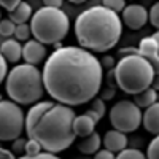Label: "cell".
Returning a JSON list of instances; mask_svg holds the SVG:
<instances>
[{
  "instance_id": "obj_18",
  "label": "cell",
  "mask_w": 159,
  "mask_h": 159,
  "mask_svg": "<svg viewBox=\"0 0 159 159\" xmlns=\"http://www.w3.org/2000/svg\"><path fill=\"white\" fill-rule=\"evenodd\" d=\"M32 7L27 3V2H21L18 5V8L10 13V19L15 22L16 25H21V24H27L29 19H32Z\"/></svg>"
},
{
  "instance_id": "obj_11",
  "label": "cell",
  "mask_w": 159,
  "mask_h": 159,
  "mask_svg": "<svg viewBox=\"0 0 159 159\" xmlns=\"http://www.w3.org/2000/svg\"><path fill=\"white\" fill-rule=\"evenodd\" d=\"M127 137L126 134H123V132H119L116 129H110L105 132V135L102 139V145L105 150H108L111 153H121L123 150L127 148Z\"/></svg>"
},
{
  "instance_id": "obj_40",
  "label": "cell",
  "mask_w": 159,
  "mask_h": 159,
  "mask_svg": "<svg viewBox=\"0 0 159 159\" xmlns=\"http://www.w3.org/2000/svg\"><path fill=\"white\" fill-rule=\"evenodd\" d=\"M151 37H153V38L156 40V43H157V48H159V30H156V32H154V34H153Z\"/></svg>"
},
{
  "instance_id": "obj_23",
  "label": "cell",
  "mask_w": 159,
  "mask_h": 159,
  "mask_svg": "<svg viewBox=\"0 0 159 159\" xmlns=\"http://www.w3.org/2000/svg\"><path fill=\"white\" fill-rule=\"evenodd\" d=\"M102 5H103L105 8L111 10L113 13H116V15L123 13L124 8H126V2H124V0H103Z\"/></svg>"
},
{
  "instance_id": "obj_17",
  "label": "cell",
  "mask_w": 159,
  "mask_h": 159,
  "mask_svg": "<svg viewBox=\"0 0 159 159\" xmlns=\"http://www.w3.org/2000/svg\"><path fill=\"white\" fill-rule=\"evenodd\" d=\"M100 145H102V137L97 132H94V134H91L89 137L83 139L76 147H78V151L83 153V154H96L100 150Z\"/></svg>"
},
{
  "instance_id": "obj_2",
  "label": "cell",
  "mask_w": 159,
  "mask_h": 159,
  "mask_svg": "<svg viewBox=\"0 0 159 159\" xmlns=\"http://www.w3.org/2000/svg\"><path fill=\"white\" fill-rule=\"evenodd\" d=\"M121 35V18L103 5L84 10L75 21V37L80 46L86 51L105 52L118 45Z\"/></svg>"
},
{
  "instance_id": "obj_42",
  "label": "cell",
  "mask_w": 159,
  "mask_h": 159,
  "mask_svg": "<svg viewBox=\"0 0 159 159\" xmlns=\"http://www.w3.org/2000/svg\"><path fill=\"white\" fill-rule=\"evenodd\" d=\"M0 21H2V11H0Z\"/></svg>"
},
{
  "instance_id": "obj_37",
  "label": "cell",
  "mask_w": 159,
  "mask_h": 159,
  "mask_svg": "<svg viewBox=\"0 0 159 159\" xmlns=\"http://www.w3.org/2000/svg\"><path fill=\"white\" fill-rule=\"evenodd\" d=\"M84 115H86V116H89V118H91V119H92V121H94L96 124H97V123L100 121V119H102V118H100V116L94 111V110H91V108H88V110L84 111Z\"/></svg>"
},
{
  "instance_id": "obj_36",
  "label": "cell",
  "mask_w": 159,
  "mask_h": 159,
  "mask_svg": "<svg viewBox=\"0 0 159 159\" xmlns=\"http://www.w3.org/2000/svg\"><path fill=\"white\" fill-rule=\"evenodd\" d=\"M43 7L61 10V7H62V0H45V2H43Z\"/></svg>"
},
{
  "instance_id": "obj_27",
  "label": "cell",
  "mask_w": 159,
  "mask_h": 159,
  "mask_svg": "<svg viewBox=\"0 0 159 159\" xmlns=\"http://www.w3.org/2000/svg\"><path fill=\"white\" fill-rule=\"evenodd\" d=\"M91 110H94L100 118H103L105 111H107V108H105V102L100 99V97H96L91 100Z\"/></svg>"
},
{
  "instance_id": "obj_41",
  "label": "cell",
  "mask_w": 159,
  "mask_h": 159,
  "mask_svg": "<svg viewBox=\"0 0 159 159\" xmlns=\"http://www.w3.org/2000/svg\"><path fill=\"white\" fill-rule=\"evenodd\" d=\"M0 102H3V99H2V94H0Z\"/></svg>"
},
{
  "instance_id": "obj_22",
  "label": "cell",
  "mask_w": 159,
  "mask_h": 159,
  "mask_svg": "<svg viewBox=\"0 0 159 159\" xmlns=\"http://www.w3.org/2000/svg\"><path fill=\"white\" fill-rule=\"evenodd\" d=\"M15 30H16V24L13 22L10 18L0 21V35H2V37L8 38L11 35H15Z\"/></svg>"
},
{
  "instance_id": "obj_24",
  "label": "cell",
  "mask_w": 159,
  "mask_h": 159,
  "mask_svg": "<svg viewBox=\"0 0 159 159\" xmlns=\"http://www.w3.org/2000/svg\"><path fill=\"white\" fill-rule=\"evenodd\" d=\"M147 159H159V135H156L147 150Z\"/></svg>"
},
{
  "instance_id": "obj_19",
  "label": "cell",
  "mask_w": 159,
  "mask_h": 159,
  "mask_svg": "<svg viewBox=\"0 0 159 159\" xmlns=\"http://www.w3.org/2000/svg\"><path fill=\"white\" fill-rule=\"evenodd\" d=\"M134 102L137 107L142 110V108H150L151 105H154L156 102H157V91H154L153 88H148L147 91H143V92H140V94H137V96H134Z\"/></svg>"
},
{
  "instance_id": "obj_7",
  "label": "cell",
  "mask_w": 159,
  "mask_h": 159,
  "mask_svg": "<svg viewBox=\"0 0 159 159\" xmlns=\"http://www.w3.org/2000/svg\"><path fill=\"white\" fill-rule=\"evenodd\" d=\"M25 129V115L18 103L0 102V142H15Z\"/></svg>"
},
{
  "instance_id": "obj_32",
  "label": "cell",
  "mask_w": 159,
  "mask_h": 159,
  "mask_svg": "<svg viewBox=\"0 0 159 159\" xmlns=\"http://www.w3.org/2000/svg\"><path fill=\"white\" fill-rule=\"evenodd\" d=\"M16 159H61V157H57L56 154H51V153H40V154H37V156H19V157H16Z\"/></svg>"
},
{
  "instance_id": "obj_29",
  "label": "cell",
  "mask_w": 159,
  "mask_h": 159,
  "mask_svg": "<svg viewBox=\"0 0 159 159\" xmlns=\"http://www.w3.org/2000/svg\"><path fill=\"white\" fill-rule=\"evenodd\" d=\"M116 94V89H115V84H108L107 88L100 89V99L105 102L107 99H113Z\"/></svg>"
},
{
  "instance_id": "obj_30",
  "label": "cell",
  "mask_w": 159,
  "mask_h": 159,
  "mask_svg": "<svg viewBox=\"0 0 159 159\" xmlns=\"http://www.w3.org/2000/svg\"><path fill=\"white\" fill-rule=\"evenodd\" d=\"M21 3V0H0V7L2 8H5L8 13H13L16 8H18V5Z\"/></svg>"
},
{
  "instance_id": "obj_8",
  "label": "cell",
  "mask_w": 159,
  "mask_h": 159,
  "mask_svg": "<svg viewBox=\"0 0 159 159\" xmlns=\"http://www.w3.org/2000/svg\"><path fill=\"white\" fill-rule=\"evenodd\" d=\"M142 119H143L142 110L132 100H119L110 110L111 127L123 132V134L137 130L142 124Z\"/></svg>"
},
{
  "instance_id": "obj_9",
  "label": "cell",
  "mask_w": 159,
  "mask_h": 159,
  "mask_svg": "<svg viewBox=\"0 0 159 159\" xmlns=\"http://www.w3.org/2000/svg\"><path fill=\"white\" fill-rule=\"evenodd\" d=\"M121 18H123V24L127 25L129 29L139 30L148 22L150 13L147 11V8L143 5L132 3V5H126L124 11L121 13Z\"/></svg>"
},
{
  "instance_id": "obj_10",
  "label": "cell",
  "mask_w": 159,
  "mask_h": 159,
  "mask_svg": "<svg viewBox=\"0 0 159 159\" xmlns=\"http://www.w3.org/2000/svg\"><path fill=\"white\" fill-rule=\"evenodd\" d=\"M46 54H48L46 46L37 42V40H29L22 46V59L29 65H35L37 67V64H42L45 59H48Z\"/></svg>"
},
{
  "instance_id": "obj_14",
  "label": "cell",
  "mask_w": 159,
  "mask_h": 159,
  "mask_svg": "<svg viewBox=\"0 0 159 159\" xmlns=\"http://www.w3.org/2000/svg\"><path fill=\"white\" fill-rule=\"evenodd\" d=\"M142 124L147 129V132L153 134L154 137L159 135V102H156L154 105H151L150 108L143 111Z\"/></svg>"
},
{
  "instance_id": "obj_28",
  "label": "cell",
  "mask_w": 159,
  "mask_h": 159,
  "mask_svg": "<svg viewBox=\"0 0 159 159\" xmlns=\"http://www.w3.org/2000/svg\"><path fill=\"white\" fill-rule=\"evenodd\" d=\"M148 13H150V19H148V21L151 22L153 27H156V29L159 30V2L154 3Z\"/></svg>"
},
{
  "instance_id": "obj_20",
  "label": "cell",
  "mask_w": 159,
  "mask_h": 159,
  "mask_svg": "<svg viewBox=\"0 0 159 159\" xmlns=\"http://www.w3.org/2000/svg\"><path fill=\"white\" fill-rule=\"evenodd\" d=\"M116 159H147V154L137 148H126L121 153H118Z\"/></svg>"
},
{
  "instance_id": "obj_39",
  "label": "cell",
  "mask_w": 159,
  "mask_h": 159,
  "mask_svg": "<svg viewBox=\"0 0 159 159\" xmlns=\"http://www.w3.org/2000/svg\"><path fill=\"white\" fill-rule=\"evenodd\" d=\"M151 88L154 91H159V73H154V78H153V84Z\"/></svg>"
},
{
  "instance_id": "obj_1",
  "label": "cell",
  "mask_w": 159,
  "mask_h": 159,
  "mask_svg": "<svg viewBox=\"0 0 159 159\" xmlns=\"http://www.w3.org/2000/svg\"><path fill=\"white\" fill-rule=\"evenodd\" d=\"M42 75L45 91L52 99L57 103L75 107L97 97L103 69L91 51L81 46H62L48 56Z\"/></svg>"
},
{
  "instance_id": "obj_35",
  "label": "cell",
  "mask_w": 159,
  "mask_h": 159,
  "mask_svg": "<svg viewBox=\"0 0 159 159\" xmlns=\"http://www.w3.org/2000/svg\"><path fill=\"white\" fill-rule=\"evenodd\" d=\"M94 159H116V156L111 153V151H108V150H99L96 154H94Z\"/></svg>"
},
{
  "instance_id": "obj_15",
  "label": "cell",
  "mask_w": 159,
  "mask_h": 159,
  "mask_svg": "<svg viewBox=\"0 0 159 159\" xmlns=\"http://www.w3.org/2000/svg\"><path fill=\"white\" fill-rule=\"evenodd\" d=\"M73 132L76 137H81V139H86L89 137L91 134L96 132V123L86 115H80L75 118L73 121Z\"/></svg>"
},
{
  "instance_id": "obj_13",
  "label": "cell",
  "mask_w": 159,
  "mask_h": 159,
  "mask_svg": "<svg viewBox=\"0 0 159 159\" xmlns=\"http://www.w3.org/2000/svg\"><path fill=\"white\" fill-rule=\"evenodd\" d=\"M0 54L5 57L7 62L16 64L19 62V59L22 57V46L18 40L15 38H8L0 45Z\"/></svg>"
},
{
  "instance_id": "obj_25",
  "label": "cell",
  "mask_w": 159,
  "mask_h": 159,
  "mask_svg": "<svg viewBox=\"0 0 159 159\" xmlns=\"http://www.w3.org/2000/svg\"><path fill=\"white\" fill-rule=\"evenodd\" d=\"M25 145H27V139H16L15 142H13V145H11V151H13V154H18V157H19V154L21 156H24L25 154Z\"/></svg>"
},
{
  "instance_id": "obj_6",
  "label": "cell",
  "mask_w": 159,
  "mask_h": 159,
  "mask_svg": "<svg viewBox=\"0 0 159 159\" xmlns=\"http://www.w3.org/2000/svg\"><path fill=\"white\" fill-rule=\"evenodd\" d=\"M30 32L34 40L42 45H57L65 38L70 29V21L65 13L57 8L42 7L38 8L30 19Z\"/></svg>"
},
{
  "instance_id": "obj_16",
  "label": "cell",
  "mask_w": 159,
  "mask_h": 159,
  "mask_svg": "<svg viewBox=\"0 0 159 159\" xmlns=\"http://www.w3.org/2000/svg\"><path fill=\"white\" fill-rule=\"evenodd\" d=\"M137 48H139L140 56L145 57L147 61H151V59H154V57H159V48H157V43H156V40H154L151 35L142 38Z\"/></svg>"
},
{
  "instance_id": "obj_33",
  "label": "cell",
  "mask_w": 159,
  "mask_h": 159,
  "mask_svg": "<svg viewBox=\"0 0 159 159\" xmlns=\"http://www.w3.org/2000/svg\"><path fill=\"white\" fill-rule=\"evenodd\" d=\"M100 64H102V69H107V70H113L115 65H116V62L111 56H103L100 59Z\"/></svg>"
},
{
  "instance_id": "obj_31",
  "label": "cell",
  "mask_w": 159,
  "mask_h": 159,
  "mask_svg": "<svg viewBox=\"0 0 159 159\" xmlns=\"http://www.w3.org/2000/svg\"><path fill=\"white\" fill-rule=\"evenodd\" d=\"M119 57H127V56H140V52H139V48L135 46H127V48H123V49H119Z\"/></svg>"
},
{
  "instance_id": "obj_5",
  "label": "cell",
  "mask_w": 159,
  "mask_h": 159,
  "mask_svg": "<svg viewBox=\"0 0 159 159\" xmlns=\"http://www.w3.org/2000/svg\"><path fill=\"white\" fill-rule=\"evenodd\" d=\"M154 70L142 56L121 57L115 65V84L126 94L137 96L153 84Z\"/></svg>"
},
{
  "instance_id": "obj_38",
  "label": "cell",
  "mask_w": 159,
  "mask_h": 159,
  "mask_svg": "<svg viewBox=\"0 0 159 159\" xmlns=\"http://www.w3.org/2000/svg\"><path fill=\"white\" fill-rule=\"evenodd\" d=\"M0 159H16V157H15L13 153H10V151H7L3 148H0Z\"/></svg>"
},
{
  "instance_id": "obj_21",
  "label": "cell",
  "mask_w": 159,
  "mask_h": 159,
  "mask_svg": "<svg viewBox=\"0 0 159 159\" xmlns=\"http://www.w3.org/2000/svg\"><path fill=\"white\" fill-rule=\"evenodd\" d=\"M30 25L29 24H21V25H16V30H15V40H18V42H29L30 38Z\"/></svg>"
},
{
  "instance_id": "obj_12",
  "label": "cell",
  "mask_w": 159,
  "mask_h": 159,
  "mask_svg": "<svg viewBox=\"0 0 159 159\" xmlns=\"http://www.w3.org/2000/svg\"><path fill=\"white\" fill-rule=\"evenodd\" d=\"M54 103H56V102L45 100V102H38V103L32 105V107L29 108L27 115H25V132H27V134L37 126V123L43 118V115H45Z\"/></svg>"
},
{
  "instance_id": "obj_4",
  "label": "cell",
  "mask_w": 159,
  "mask_h": 159,
  "mask_svg": "<svg viewBox=\"0 0 159 159\" xmlns=\"http://www.w3.org/2000/svg\"><path fill=\"white\" fill-rule=\"evenodd\" d=\"M7 94L11 102L18 105H35L45 94L42 70L35 65L18 64L7 76Z\"/></svg>"
},
{
  "instance_id": "obj_26",
  "label": "cell",
  "mask_w": 159,
  "mask_h": 159,
  "mask_svg": "<svg viewBox=\"0 0 159 159\" xmlns=\"http://www.w3.org/2000/svg\"><path fill=\"white\" fill-rule=\"evenodd\" d=\"M42 145L35 140H30L27 139V145H25V156H37L42 153Z\"/></svg>"
},
{
  "instance_id": "obj_34",
  "label": "cell",
  "mask_w": 159,
  "mask_h": 159,
  "mask_svg": "<svg viewBox=\"0 0 159 159\" xmlns=\"http://www.w3.org/2000/svg\"><path fill=\"white\" fill-rule=\"evenodd\" d=\"M7 76H8V64H7L5 57L0 54V83H2Z\"/></svg>"
},
{
  "instance_id": "obj_3",
  "label": "cell",
  "mask_w": 159,
  "mask_h": 159,
  "mask_svg": "<svg viewBox=\"0 0 159 159\" xmlns=\"http://www.w3.org/2000/svg\"><path fill=\"white\" fill-rule=\"evenodd\" d=\"M75 118L76 115L72 107L54 103L27 134V139L38 142L46 153H61L76 140L73 132Z\"/></svg>"
}]
</instances>
